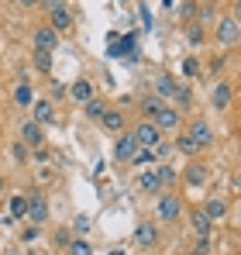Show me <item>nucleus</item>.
<instances>
[{"label": "nucleus", "mask_w": 241, "mask_h": 255, "mask_svg": "<svg viewBox=\"0 0 241 255\" xmlns=\"http://www.w3.org/2000/svg\"><path fill=\"white\" fill-rule=\"evenodd\" d=\"M183 214H186V204H183V197L179 193H165L162 190L159 200H155V221L159 224H176V221H183Z\"/></svg>", "instance_id": "obj_1"}, {"label": "nucleus", "mask_w": 241, "mask_h": 255, "mask_svg": "<svg viewBox=\"0 0 241 255\" xmlns=\"http://www.w3.org/2000/svg\"><path fill=\"white\" fill-rule=\"evenodd\" d=\"M214 42L221 48H238L241 45V21L235 14H221L214 21Z\"/></svg>", "instance_id": "obj_2"}, {"label": "nucleus", "mask_w": 241, "mask_h": 255, "mask_svg": "<svg viewBox=\"0 0 241 255\" xmlns=\"http://www.w3.org/2000/svg\"><path fill=\"white\" fill-rule=\"evenodd\" d=\"M131 131H134V138H138V145H141V148H159L162 141H165V131H162L152 118H141Z\"/></svg>", "instance_id": "obj_3"}, {"label": "nucleus", "mask_w": 241, "mask_h": 255, "mask_svg": "<svg viewBox=\"0 0 241 255\" xmlns=\"http://www.w3.org/2000/svg\"><path fill=\"white\" fill-rule=\"evenodd\" d=\"M152 121H155V125L165 131V134H179V131L186 128V118H183V111H179L176 104H165V107H162Z\"/></svg>", "instance_id": "obj_4"}, {"label": "nucleus", "mask_w": 241, "mask_h": 255, "mask_svg": "<svg viewBox=\"0 0 241 255\" xmlns=\"http://www.w3.org/2000/svg\"><path fill=\"white\" fill-rule=\"evenodd\" d=\"M17 141H24L28 148H45V125H38L35 118H28V121H21V128H17Z\"/></svg>", "instance_id": "obj_5"}, {"label": "nucleus", "mask_w": 241, "mask_h": 255, "mask_svg": "<svg viewBox=\"0 0 241 255\" xmlns=\"http://www.w3.org/2000/svg\"><path fill=\"white\" fill-rule=\"evenodd\" d=\"M141 145H138V138H134V131H120L118 141H114V162L120 166H127L131 159H134V152H138Z\"/></svg>", "instance_id": "obj_6"}, {"label": "nucleus", "mask_w": 241, "mask_h": 255, "mask_svg": "<svg viewBox=\"0 0 241 255\" xmlns=\"http://www.w3.org/2000/svg\"><path fill=\"white\" fill-rule=\"evenodd\" d=\"M48 24H52L59 35H73V31H76V17H73L69 7H52V10H48Z\"/></svg>", "instance_id": "obj_7"}, {"label": "nucleus", "mask_w": 241, "mask_h": 255, "mask_svg": "<svg viewBox=\"0 0 241 255\" xmlns=\"http://www.w3.org/2000/svg\"><path fill=\"white\" fill-rule=\"evenodd\" d=\"M134 245H138V249H155V245H159V221H138V228H134Z\"/></svg>", "instance_id": "obj_8"}, {"label": "nucleus", "mask_w": 241, "mask_h": 255, "mask_svg": "<svg viewBox=\"0 0 241 255\" xmlns=\"http://www.w3.org/2000/svg\"><path fill=\"white\" fill-rule=\"evenodd\" d=\"M31 45L41 48V52H55V48H59V31H55L52 24H38V28L31 31Z\"/></svg>", "instance_id": "obj_9"}, {"label": "nucleus", "mask_w": 241, "mask_h": 255, "mask_svg": "<svg viewBox=\"0 0 241 255\" xmlns=\"http://www.w3.org/2000/svg\"><path fill=\"white\" fill-rule=\"evenodd\" d=\"M183 131H186V134H190V138H193V141H197V145H200V148H207V145H210V141H214V128L207 125V121H203V118H190V121H186V128H183Z\"/></svg>", "instance_id": "obj_10"}, {"label": "nucleus", "mask_w": 241, "mask_h": 255, "mask_svg": "<svg viewBox=\"0 0 241 255\" xmlns=\"http://www.w3.org/2000/svg\"><path fill=\"white\" fill-rule=\"evenodd\" d=\"M138 190L152 193V197H159L162 190H165V183H162V176H159V166H148V169L138 172Z\"/></svg>", "instance_id": "obj_11"}, {"label": "nucleus", "mask_w": 241, "mask_h": 255, "mask_svg": "<svg viewBox=\"0 0 241 255\" xmlns=\"http://www.w3.org/2000/svg\"><path fill=\"white\" fill-rule=\"evenodd\" d=\"M10 104H14L17 111H31V104H35V86L28 83V80H17L14 90H10Z\"/></svg>", "instance_id": "obj_12"}, {"label": "nucleus", "mask_w": 241, "mask_h": 255, "mask_svg": "<svg viewBox=\"0 0 241 255\" xmlns=\"http://www.w3.org/2000/svg\"><path fill=\"white\" fill-rule=\"evenodd\" d=\"M231 100H235V86L228 83V80H217L214 90H210V104H214V111H228Z\"/></svg>", "instance_id": "obj_13"}, {"label": "nucleus", "mask_w": 241, "mask_h": 255, "mask_svg": "<svg viewBox=\"0 0 241 255\" xmlns=\"http://www.w3.org/2000/svg\"><path fill=\"white\" fill-rule=\"evenodd\" d=\"M48 221V200L41 193H28V224H45Z\"/></svg>", "instance_id": "obj_14"}, {"label": "nucleus", "mask_w": 241, "mask_h": 255, "mask_svg": "<svg viewBox=\"0 0 241 255\" xmlns=\"http://www.w3.org/2000/svg\"><path fill=\"white\" fill-rule=\"evenodd\" d=\"M31 118L38 121V125H55V100H48V97H35V104H31Z\"/></svg>", "instance_id": "obj_15"}, {"label": "nucleus", "mask_w": 241, "mask_h": 255, "mask_svg": "<svg viewBox=\"0 0 241 255\" xmlns=\"http://www.w3.org/2000/svg\"><path fill=\"white\" fill-rule=\"evenodd\" d=\"M100 125H104V131H111V134H120V131H127V114L118 111V107H107V114L100 118Z\"/></svg>", "instance_id": "obj_16"}, {"label": "nucleus", "mask_w": 241, "mask_h": 255, "mask_svg": "<svg viewBox=\"0 0 241 255\" xmlns=\"http://www.w3.org/2000/svg\"><path fill=\"white\" fill-rule=\"evenodd\" d=\"M183 179H186L190 186H207V179H210L207 162H200V159H190V166H186V172H183Z\"/></svg>", "instance_id": "obj_17"}, {"label": "nucleus", "mask_w": 241, "mask_h": 255, "mask_svg": "<svg viewBox=\"0 0 241 255\" xmlns=\"http://www.w3.org/2000/svg\"><path fill=\"white\" fill-rule=\"evenodd\" d=\"M17 221H28V193H14V197H10L7 224H17Z\"/></svg>", "instance_id": "obj_18"}, {"label": "nucleus", "mask_w": 241, "mask_h": 255, "mask_svg": "<svg viewBox=\"0 0 241 255\" xmlns=\"http://www.w3.org/2000/svg\"><path fill=\"white\" fill-rule=\"evenodd\" d=\"M183 35H186V42L193 45V48H203L207 38H210V35H207V24H203L200 17H197V21H186V31H183Z\"/></svg>", "instance_id": "obj_19"}, {"label": "nucleus", "mask_w": 241, "mask_h": 255, "mask_svg": "<svg viewBox=\"0 0 241 255\" xmlns=\"http://www.w3.org/2000/svg\"><path fill=\"white\" fill-rule=\"evenodd\" d=\"M190 228H193V235H197V238H210V228H214V221H210V217H207V211H193L190 214Z\"/></svg>", "instance_id": "obj_20"}, {"label": "nucleus", "mask_w": 241, "mask_h": 255, "mask_svg": "<svg viewBox=\"0 0 241 255\" xmlns=\"http://www.w3.org/2000/svg\"><path fill=\"white\" fill-rule=\"evenodd\" d=\"M69 97H73L76 104H86V100H93V97H97V90H93V83H90L86 76H80L76 83L69 86Z\"/></svg>", "instance_id": "obj_21"}, {"label": "nucleus", "mask_w": 241, "mask_h": 255, "mask_svg": "<svg viewBox=\"0 0 241 255\" xmlns=\"http://www.w3.org/2000/svg\"><path fill=\"white\" fill-rule=\"evenodd\" d=\"M138 107H141V114H145V118H155L162 107H165V100H162L159 93H145V97L138 100Z\"/></svg>", "instance_id": "obj_22"}, {"label": "nucleus", "mask_w": 241, "mask_h": 255, "mask_svg": "<svg viewBox=\"0 0 241 255\" xmlns=\"http://www.w3.org/2000/svg\"><path fill=\"white\" fill-rule=\"evenodd\" d=\"M107 107H111V104H107L104 97H93V100H86V104H83V114H86L90 121H100V118L107 114Z\"/></svg>", "instance_id": "obj_23"}, {"label": "nucleus", "mask_w": 241, "mask_h": 255, "mask_svg": "<svg viewBox=\"0 0 241 255\" xmlns=\"http://www.w3.org/2000/svg\"><path fill=\"white\" fill-rule=\"evenodd\" d=\"M127 166H134V169H148V166H159V155H155V148H138L134 159H131Z\"/></svg>", "instance_id": "obj_24"}, {"label": "nucleus", "mask_w": 241, "mask_h": 255, "mask_svg": "<svg viewBox=\"0 0 241 255\" xmlns=\"http://www.w3.org/2000/svg\"><path fill=\"white\" fill-rule=\"evenodd\" d=\"M176 148H179L183 155H190V159H197V155L203 152V148L193 141V138H190V134H186V131H179V134H176Z\"/></svg>", "instance_id": "obj_25"}, {"label": "nucleus", "mask_w": 241, "mask_h": 255, "mask_svg": "<svg viewBox=\"0 0 241 255\" xmlns=\"http://www.w3.org/2000/svg\"><path fill=\"white\" fill-rule=\"evenodd\" d=\"M203 211H207L210 221H224V217H228V204H224L221 197H210V200L203 204Z\"/></svg>", "instance_id": "obj_26"}, {"label": "nucleus", "mask_w": 241, "mask_h": 255, "mask_svg": "<svg viewBox=\"0 0 241 255\" xmlns=\"http://www.w3.org/2000/svg\"><path fill=\"white\" fill-rule=\"evenodd\" d=\"M31 62H35V69H38V73H45V76L52 73V52H41V48H35V59H31Z\"/></svg>", "instance_id": "obj_27"}, {"label": "nucleus", "mask_w": 241, "mask_h": 255, "mask_svg": "<svg viewBox=\"0 0 241 255\" xmlns=\"http://www.w3.org/2000/svg\"><path fill=\"white\" fill-rule=\"evenodd\" d=\"M66 252L69 255H93V245H90L86 238H73V242L66 245Z\"/></svg>", "instance_id": "obj_28"}, {"label": "nucleus", "mask_w": 241, "mask_h": 255, "mask_svg": "<svg viewBox=\"0 0 241 255\" xmlns=\"http://www.w3.org/2000/svg\"><path fill=\"white\" fill-rule=\"evenodd\" d=\"M159 176H162V183H165V190H169V186H176V179H179V172L172 169V166H169L165 159L159 162Z\"/></svg>", "instance_id": "obj_29"}, {"label": "nucleus", "mask_w": 241, "mask_h": 255, "mask_svg": "<svg viewBox=\"0 0 241 255\" xmlns=\"http://www.w3.org/2000/svg\"><path fill=\"white\" fill-rule=\"evenodd\" d=\"M90 224H93V221H90V217H86V214H80V217H76V224H73V228H76V235H80V238H86V235H90Z\"/></svg>", "instance_id": "obj_30"}, {"label": "nucleus", "mask_w": 241, "mask_h": 255, "mask_svg": "<svg viewBox=\"0 0 241 255\" xmlns=\"http://www.w3.org/2000/svg\"><path fill=\"white\" fill-rule=\"evenodd\" d=\"M183 73H186V76H197V73H200V62H197V59H186V62H183Z\"/></svg>", "instance_id": "obj_31"}, {"label": "nucleus", "mask_w": 241, "mask_h": 255, "mask_svg": "<svg viewBox=\"0 0 241 255\" xmlns=\"http://www.w3.org/2000/svg\"><path fill=\"white\" fill-rule=\"evenodd\" d=\"M10 152H14V159H17V162H24V159H28V145H24V141H17Z\"/></svg>", "instance_id": "obj_32"}, {"label": "nucleus", "mask_w": 241, "mask_h": 255, "mask_svg": "<svg viewBox=\"0 0 241 255\" xmlns=\"http://www.w3.org/2000/svg\"><path fill=\"white\" fill-rule=\"evenodd\" d=\"M193 252H197V255H207V252H210V238H197Z\"/></svg>", "instance_id": "obj_33"}, {"label": "nucleus", "mask_w": 241, "mask_h": 255, "mask_svg": "<svg viewBox=\"0 0 241 255\" xmlns=\"http://www.w3.org/2000/svg\"><path fill=\"white\" fill-rule=\"evenodd\" d=\"M21 238H24V242H35V238H38V224H28V228H24V235H21Z\"/></svg>", "instance_id": "obj_34"}, {"label": "nucleus", "mask_w": 241, "mask_h": 255, "mask_svg": "<svg viewBox=\"0 0 241 255\" xmlns=\"http://www.w3.org/2000/svg\"><path fill=\"white\" fill-rule=\"evenodd\" d=\"M41 7H45V10H52V7H69V0H45Z\"/></svg>", "instance_id": "obj_35"}, {"label": "nucleus", "mask_w": 241, "mask_h": 255, "mask_svg": "<svg viewBox=\"0 0 241 255\" xmlns=\"http://www.w3.org/2000/svg\"><path fill=\"white\" fill-rule=\"evenodd\" d=\"M52 97H55V100H62V97H66V86H62V83H52Z\"/></svg>", "instance_id": "obj_36"}, {"label": "nucleus", "mask_w": 241, "mask_h": 255, "mask_svg": "<svg viewBox=\"0 0 241 255\" xmlns=\"http://www.w3.org/2000/svg\"><path fill=\"white\" fill-rule=\"evenodd\" d=\"M17 3H21V7H28V10H31V7H41V3H45V0H17Z\"/></svg>", "instance_id": "obj_37"}, {"label": "nucleus", "mask_w": 241, "mask_h": 255, "mask_svg": "<svg viewBox=\"0 0 241 255\" xmlns=\"http://www.w3.org/2000/svg\"><path fill=\"white\" fill-rule=\"evenodd\" d=\"M197 3H200V7H221L224 0H197Z\"/></svg>", "instance_id": "obj_38"}, {"label": "nucleus", "mask_w": 241, "mask_h": 255, "mask_svg": "<svg viewBox=\"0 0 241 255\" xmlns=\"http://www.w3.org/2000/svg\"><path fill=\"white\" fill-rule=\"evenodd\" d=\"M235 17H238V21H241V0H238V3H235Z\"/></svg>", "instance_id": "obj_39"}, {"label": "nucleus", "mask_w": 241, "mask_h": 255, "mask_svg": "<svg viewBox=\"0 0 241 255\" xmlns=\"http://www.w3.org/2000/svg\"><path fill=\"white\" fill-rule=\"evenodd\" d=\"M107 255H127V252H118V249H111V252H107Z\"/></svg>", "instance_id": "obj_40"}, {"label": "nucleus", "mask_w": 241, "mask_h": 255, "mask_svg": "<svg viewBox=\"0 0 241 255\" xmlns=\"http://www.w3.org/2000/svg\"><path fill=\"white\" fill-rule=\"evenodd\" d=\"M0 190H3V179H0Z\"/></svg>", "instance_id": "obj_41"}, {"label": "nucleus", "mask_w": 241, "mask_h": 255, "mask_svg": "<svg viewBox=\"0 0 241 255\" xmlns=\"http://www.w3.org/2000/svg\"><path fill=\"white\" fill-rule=\"evenodd\" d=\"M141 255H145V252H141Z\"/></svg>", "instance_id": "obj_42"}]
</instances>
